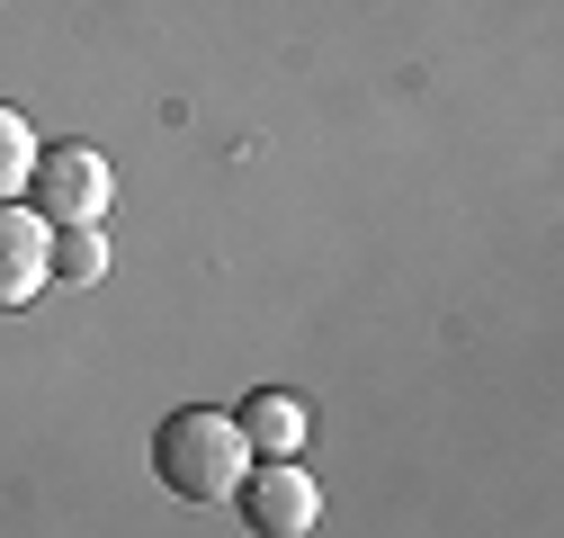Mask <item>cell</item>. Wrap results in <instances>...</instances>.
I'll return each instance as SVG.
<instances>
[{"mask_svg": "<svg viewBox=\"0 0 564 538\" xmlns=\"http://www.w3.org/2000/svg\"><path fill=\"white\" fill-rule=\"evenodd\" d=\"M153 476L180 494V503H225L242 485V431L216 404H180V413L153 431Z\"/></svg>", "mask_w": 564, "mask_h": 538, "instance_id": "1", "label": "cell"}, {"mask_svg": "<svg viewBox=\"0 0 564 538\" xmlns=\"http://www.w3.org/2000/svg\"><path fill=\"white\" fill-rule=\"evenodd\" d=\"M28 197H36V225H99L108 216V162L90 144H45L28 162Z\"/></svg>", "mask_w": 564, "mask_h": 538, "instance_id": "2", "label": "cell"}, {"mask_svg": "<svg viewBox=\"0 0 564 538\" xmlns=\"http://www.w3.org/2000/svg\"><path fill=\"white\" fill-rule=\"evenodd\" d=\"M234 503H242L251 538H305V529H314V512H323V494L305 485V466H296V458H269L260 476H242V485H234Z\"/></svg>", "mask_w": 564, "mask_h": 538, "instance_id": "3", "label": "cell"}, {"mask_svg": "<svg viewBox=\"0 0 564 538\" xmlns=\"http://www.w3.org/2000/svg\"><path fill=\"white\" fill-rule=\"evenodd\" d=\"M45 251H54V234L19 207V197H0V314H10V305H28V297L54 279V269H45Z\"/></svg>", "mask_w": 564, "mask_h": 538, "instance_id": "4", "label": "cell"}, {"mask_svg": "<svg viewBox=\"0 0 564 538\" xmlns=\"http://www.w3.org/2000/svg\"><path fill=\"white\" fill-rule=\"evenodd\" d=\"M234 431H242V449H269V458H296V440H305V404L296 395H251L242 413H234Z\"/></svg>", "mask_w": 564, "mask_h": 538, "instance_id": "5", "label": "cell"}, {"mask_svg": "<svg viewBox=\"0 0 564 538\" xmlns=\"http://www.w3.org/2000/svg\"><path fill=\"white\" fill-rule=\"evenodd\" d=\"M45 269H54V279H99V269H108V243H99V225H63V243L45 251Z\"/></svg>", "mask_w": 564, "mask_h": 538, "instance_id": "6", "label": "cell"}, {"mask_svg": "<svg viewBox=\"0 0 564 538\" xmlns=\"http://www.w3.org/2000/svg\"><path fill=\"white\" fill-rule=\"evenodd\" d=\"M28 162H36L28 117H19V108H0V197H19V189H28Z\"/></svg>", "mask_w": 564, "mask_h": 538, "instance_id": "7", "label": "cell"}]
</instances>
